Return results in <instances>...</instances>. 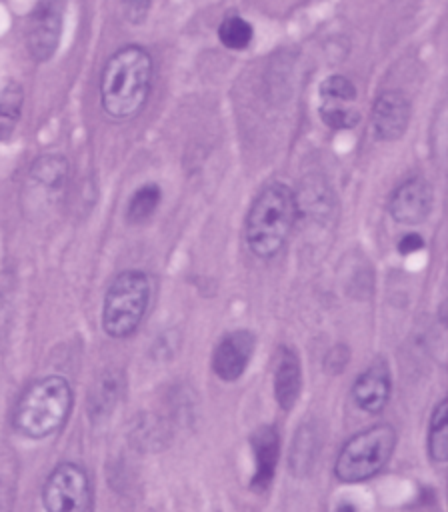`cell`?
<instances>
[{
  "instance_id": "1",
  "label": "cell",
  "mask_w": 448,
  "mask_h": 512,
  "mask_svg": "<svg viewBox=\"0 0 448 512\" xmlns=\"http://www.w3.org/2000/svg\"><path fill=\"white\" fill-rule=\"evenodd\" d=\"M154 64L142 46H122L104 64L100 76L102 110L112 120H130L146 104Z\"/></svg>"
},
{
  "instance_id": "2",
  "label": "cell",
  "mask_w": 448,
  "mask_h": 512,
  "mask_svg": "<svg viewBox=\"0 0 448 512\" xmlns=\"http://www.w3.org/2000/svg\"><path fill=\"white\" fill-rule=\"evenodd\" d=\"M298 218L296 196L282 182L266 184L246 216V244L258 258L276 256Z\"/></svg>"
},
{
  "instance_id": "3",
  "label": "cell",
  "mask_w": 448,
  "mask_h": 512,
  "mask_svg": "<svg viewBox=\"0 0 448 512\" xmlns=\"http://www.w3.org/2000/svg\"><path fill=\"white\" fill-rule=\"evenodd\" d=\"M72 410V388L62 376H44L30 384L14 410V426L40 440L58 432Z\"/></svg>"
},
{
  "instance_id": "4",
  "label": "cell",
  "mask_w": 448,
  "mask_h": 512,
  "mask_svg": "<svg viewBox=\"0 0 448 512\" xmlns=\"http://www.w3.org/2000/svg\"><path fill=\"white\" fill-rule=\"evenodd\" d=\"M150 302V280L140 270L118 274L104 296L102 328L112 338L130 336L142 322Z\"/></svg>"
},
{
  "instance_id": "5",
  "label": "cell",
  "mask_w": 448,
  "mask_h": 512,
  "mask_svg": "<svg viewBox=\"0 0 448 512\" xmlns=\"http://www.w3.org/2000/svg\"><path fill=\"white\" fill-rule=\"evenodd\" d=\"M394 446L396 430L390 424H376L354 434L336 458V478L352 484L376 476L390 460Z\"/></svg>"
},
{
  "instance_id": "6",
  "label": "cell",
  "mask_w": 448,
  "mask_h": 512,
  "mask_svg": "<svg viewBox=\"0 0 448 512\" xmlns=\"http://www.w3.org/2000/svg\"><path fill=\"white\" fill-rule=\"evenodd\" d=\"M42 502L46 512H90L92 486L84 468L74 462L58 464L44 482Z\"/></svg>"
},
{
  "instance_id": "7",
  "label": "cell",
  "mask_w": 448,
  "mask_h": 512,
  "mask_svg": "<svg viewBox=\"0 0 448 512\" xmlns=\"http://www.w3.org/2000/svg\"><path fill=\"white\" fill-rule=\"evenodd\" d=\"M62 36V0H38L26 24V48L34 62L54 56Z\"/></svg>"
},
{
  "instance_id": "8",
  "label": "cell",
  "mask_w": 448,
  "mask_h": 512,
  "mask_svg": "<svg viewBox=\"0 0 448 512\" xmlns=\"http://www.w3.org/2000/svg\"><path fill=\"white\" fill-rule=\"evenodd\" d=\"M410 122V100L400 90H384L372 104L370 126L380 142H394L404 136Z\"/></svg>"
},
{
  "instance_id": "9",
  "label": "cell",
  "mask_w": 448,
  "mask_h": 512,
  "mask_svg": "<svg viewBox=\"0 0 448 512\" xmlns=\"http://www.w3.org/2000/svg\"><path fill=\"white\" fill-rule=\"evenodd\" d=\"M390 216L400 224H420L432 210V188L420 178L404 180L388 200Z\"/></svg>"
},
{
  "instance_id": "10",
  "label": "cell",
  "mask_w": 448,
  "mask_h": 512,
  "mask_svg": "<svg viewBox=\"0 0 448 512\" xmlns=\"http://www.w3.org/2000/svg\"><path fill=\"white\" fill-rule=\"evenodd\" d=\"M254 334L248 330L228 332L214 348L212 368L222 380H236L248 366L250 356L254 352Z\"/></svg>"
},
{
  "instance_id": "11",
  "label": "cell",
  "mask_w": 448,
  "mask_h": 512,
  "mask_svg": "<svg viewBox=\"0 0 448 512\" xmlns=\"http://www.w3.org/2000/svg\"><path fill=\"white\" fill-rule=\"evenodd\" d=\"M250 444L254 452V476L250 486L254 490H266L274 478V470L280 454V434L276 426L272 424L260 426L250 436Z\"/></svg>"
},
{
  "instance_id": "12",
  "label": "cell",
  "mask_w": 448,
  "mask_h": 512,
  "mask_svg": "<svg viewBox=\"0 0 448 512\" xmlns=\"http://www.w3.org/2000/svg\"><path fill=\"white\" fill-rule=\"evenodd\" d=\"M390 388H392V382H390L388 366L384 362H378V364H372L354 380L352 396L358 408H362L364 412L376 414L386 406L390 398Z\"/></svg>"
},
{
  "instance_id": "13",
  "label": "cell",
  "mask_w": 448,
  "mask_h": 512,
  "mask_svg": "<svg viewBox=\"0 0 448 512\" xmlns=\"http://www.w3.org/2000/svg\"><path fill=\"white\" fill-rule=\"evenodd\" d=\"M300 386H302V378H300L298 356L294 354V350L284 346L278 352V362L274 370V392H276L278 404L284 410H290L294 406L300 394Z\"/></svg>"
},
{
  "instance_id": "14",
  "label": "cell",
  "mask_w": 448,
  "mask_h": 512,
  "mask_svg": "<svg viewBox=\"0 0 448 512\" xmlns=\"http://www.w3.org/2000/svg\"><path fill=\"white\" fill-rule=\"evenodd\" d=\"M68 160L60 154H42L30 166V180L48 192H60L68 180Z\"/></svg>"
},
{
  "instance_id": "15",
  "label": "cell",
  "mask_w": 448,
  "mask_h": 512,
  "mask_svg": "<svg viewBox=\"0 0 448 512\" xmlns=\"http://www.w3.org/2000/svg\"><path fill=\"white\" fill-rule=\"evenodd\" d=\"M446 400H442L430 418L428 432V452L436 462H444L448 458V416H446Z\"/></svg>"
},
{
  "instance_id": "16",
  "label": "cell",
  "mask_w": 448,
  "mask_h": 512,
  "mask_svg": "<svg viewBox=\"0 0 448 512\" xmlns=\"http://www.w3.org/2000/svg\"><path fill=\"white\" fill-rule=\"evenodd\" d=\"M252 36H254L252 24L236 14L224 18L218 26V40L228 50H246L252 42Z\"/></svg>"
},
{
  "instance_id": "17",
  "label": "cell",
  "mask_w": 448,
  "mask_h": 512,
  "mask_svg": "<svg viewBox=\"0 0 448 512\" xmlns=\"http://www.w3.org/2000/svg\"><path fill=\"white\" fill-rule=\"evenodd\" d=\"M160 198H162V192H160L158 184L150 182V184L140 186V188L130 196V202H128V208H126V218H128L130 222H134V224L144 222V220L150 218L152 212L158 208Z\"/></svg>"
},
{
  "instance_id": "18",
  "label": "cell",
  "mask_w": 448,
  "mask_h": 512,
  "mask_svg": "<svg viewBox=\"0 0 448 512\" xmlns=\"http://www.w3.org/2000/svg\"><path fill=\"white\" fill-rule=\"evenodd\" d=\"M22 88L16 82H8L0 92V138H8L14 130L22 110Z\"/></svg>"
},
{
  "instance_id": "19",
  "label": "cell",
  "mask_w": 448,
  "mask_h": 512,
  "mask_svg": "<svg viewBox=\"0 0 448 512\" xmlns=\"http://www.w3.org/2000/svg\"><path fill=\"white\" fill-rule=\"evenodd\" d=\"M316 432L312 426H300L296 438H294V446H292V470L296 474H306L314 462V454H316Z\"/></svg>"
},
{
  "instance_id": "20",
  "label": "cell",
  "mask_w": 448,
  "mask_h": 512,
  "mask_svg": "<svg viewBox=\"0 0 448 512\" xmlns=\"http://www.w3.org/2000/svg\"><path fill=\"white\" fill-rule=\"evenodd\" d=\"M120 394V378L118 376H102L98 388L90 396V416L100 418L102 414L110 412L116 404Z\"/></svg>"
},
{
  "instance_id": "21",
  "label": "cell",
  "mask_w": 448,
  "mask_h": 512,
  "mask_svg": "<svg viewBox=\"0 0 448 512\" xmlns=\"http://www.w3.org/2000/svg\"><path fill=\"white\" fill-rule=\"evenodd\" d=\"M318 94H320L322 102L348 104V102H352L356 98V86L344 74H330V76H326L320 82Z\"/></svg>"
},
{
  "instance_id": "22",
  "label": "cell",
  "mask_w": 448,
  "mask_h": 512,
  "mask_svg": "<svg viewBox=\"0 0 448 512\" xmlns=\"http://www.w3.org/2000/svg\"><path fill=\"white\" fill-rule=\"evenodd\" d=\"M318 114L322 122L332 130H352L360 122L358 110L348 108L346 104H336V102H322Z\"/></svg>"
},
{
  "instance_id": "23",
  "label": "cell",
  "mask_w": 448,
  "mask_h": 512,
  "mask_svg": "<svg viewBox=\"0 0 448 512\" xmlns=\"http://www.w3.org/2000/svg\"><path fill=\"white\" fill-rule=\"evenodd\" d=\"M150 8V0H122V10L128 22L140 24Z\"/></svg>"
},
{
  "instance_id": "24",
  "label": "cell",
  "mask_w": 448,
  "mask_h": 512,
  "mask_svg": "<svg viewBox=\"0 0 448 512\" xmlns=\"http://www.w3.org/2000/svg\"><path fill=\"white\" fill-rule=\"evenodd\" d=\"M424 248V240L420 234L416 232H408L404 234L400 240H398V252L408 256V254H414V252H420Z\"/></svg>"
},
{
  "instance_id": "25",
  "label": "cell",
  "mask_w": 448,
  "mask_h": 512,
  "mask_svg": "<svg viewBox=\"0 0 448 512\" xmlns=\"http://www.w3.org/2000/svg\"><path fill=\"white\" fill-rule=\"evenodd\" d=\"M338 512H354V508H352V506H348V504H346V506H342V508H340V510H338Z\"/></svg>"
}]
</instances>
